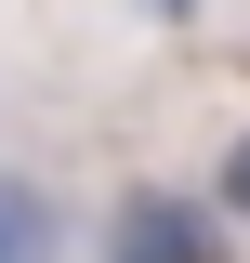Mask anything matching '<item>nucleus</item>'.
<instances>
[{"label": "nucleus", "instance_id": "obj_1", "mask_svg": "<svg viewBox=\"0 0 250 263\" xmlns=\"http://www.w3.org/2000/svg\"><path fill=\"white\" fill-rule=\"evenodd\" d=\"M105 263H224V237H211L198 197H132L105 224Z\"/></svg>", "mask_w": 250, "mask_h": 263}, {"label": "nucleus", "instance_id": "obj_2", "mask_svg": "<svg viewBox=\"0 0 250 263\" xmlns=\"http://www.w3.org/2000/svg\"><path fill=\"white\" fill-rule=\"evenodd\" d=\"M0 263H66V224L27 171H0Z\"/></svg>", "mask_w": 250, "mask_h": 263}, {"label": "nucleus", "instance_id": "obj_3", "mask_svg": "<svg viewBox=\"0 0 250 263\" xmlns=\"http://www.w3.org/2000/svg\"><path fill=\"white\" fill-rule=\"evenodd\" d=\"M224 197H237V211H250V145H237V158H224Z\"/></svg>", "mask_w": 250, "mask_h": 263}, {"label": "nucleus", "instance_id": "obj_4", "mask_svg": "<svg viewBox=\"0 0 250 263\" xmlns=\"http://www.w3.org/2000/svg\"><path fill=\"white\" fill-rule=\"evenodd\" d=\"M158 13H198V0H158Z\"/></svg>", "mask_w": 250, "mask_h": 263}]
</instances>
